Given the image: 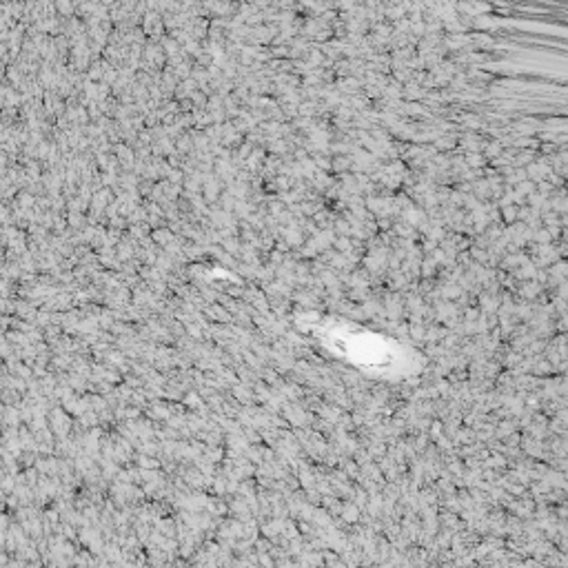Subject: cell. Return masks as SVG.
Wrapping results in <instances>:
<instances>
[{
    "mask_svg": "<svg viewBox=\"0 0 568 568\" xmlns=\"http://www.w3.org/2000/svg\"><path fill=\"white\" fill-rule=\"evenodd\" d=\"M544 291V289L537 284L535 280H531V282H519L517 287H515V293H517L519 298H524L526 302H535L537 300V296Z\"/></svg>",
    "mask_w": 568,
    "mask_h": 568,
    "instance_id": "1",
    "label": "cell"
},
{
    "mask_svg": "<svg viewBox=\"0 0 568 568\" xmlns=\"http://www.w3.org/2000/svg\"><path fill=\"white\" fill-rule=\"evenodd\" d=\"M351 300H369V289H349V302Z\"/></svg>",
    "mask_w": 568,
    "mask_h": 568,
    "instance_id": "11",
    "label": "cell"
},
{
    "mask_svg": "<svg viewBox=\"0 0 568 568\" xmlns=\"http://www.w3.org/2000/svg\"><path fill=\"white\" fill-rule=\"evenodd\" d=\"M433 149L437 153H453L458 149V134H442L433 142Z\"/></svg>",
    "mask_w": 568,
    "mask_h": 568,
    "instance_id": "2",
    "label": "cell"
},
{
    "mask_svg": "<svg viewBox=\"0 0 568 568\" xmlns=\"http://www.w3.org/2000/svg\"><path fill=\"white\" fill-rule=\"evenodd\" d=\"M513 191L517 195H522V198H528V195L535 191V182H531V180H524V182H519V185H515L513 187Z\"/></svg>",
    "mask_w": 568,
    "mask_h": 568,
    "instance_id": "10",
    "label": "cell"
},
{
    "mask_svg": "<svg viewBox=\"0 0 568 568\" xmlns=\"http://www.w3.org/2000/svg\"><path fill=\"white\" fill-rule=\"evenodd\" d=\"M535 273H537V269H535V264L531 262V260H526V262L522 264V267H517L515 269L511 275H513V280L517 282H531V280H535Z\"/></svg>",
    "mask_w": 568,
    "mask_h": 568,
    "instance_id": "3",
    "label": "cell"
},
{
    "mask_svg": "<svg viewBox=\"0 0 568 568\" xmlns=\"http://www.w3.org/2000/svg\"><path fill=\"white\" fill-rule=\"evenodd\" d=\"M351 164H353L351 156H333L331 158V171H335L337 176L351 171Z\"/></svg>",
    "mask_w": 568,
    "mask_h": 568,
    "instance_id": "4",
    "label": "cell"
},
{
    "mask_svg": "<svg viewBox=\"0 0 568 568\" xmlns=\"http://www.w3.org/2000/svg\"><path fill=\"white\" fill-rule=\"evenodd\" d=\"M333 231H335V236L351 238V224H349L344 217H335V222H333Z\"/></svg>",
    "mask_w": 568,
    "mask_h": 568,
    "instance_id": "9",
    "label": "cell"
},
{
    "mask_svg": "<svg viewBox=\"0 0 568 568\" xmlns=\"http://www.w3.org/2000/svg\"><path fill=\"white\" fill-rule=\"evenodd\" d=\"M504 149H502V144L497 142V140H486V144H484V149H482V156L486 158V160H495V158L502 153Z\"/></svg>",
    "mask_w": 568,
    "mask_h": 568,
    "instance_id": "7",
    "label": "cell"
},
{
    "mask_svg": "<svg viewBox=\"0 0 568 568\" xmlns=\"http://www.w3.org/2000/svg\"><path fill=\"white\" fill-rule=\"evenodd\" d=\"M333 251H337V253H351L353 251V240L351 238H344V236H337L335 240H333V246H331Z\"/></svg>",
    "mask_w": 568,
    "mask_h": 568,
    "instance_id": "8",
    "label": "cell"
},
{
    "mask_svg": "<svg viewBox=\"0 0 568 568\" xmlns=\"http://www.w3.org/2000/svg\"><path fill=\"white\" fill-rule=\"evenodd\" d=\"M464 164H466L468 169H484V166L488 164V160H486L482 153H464Z\"/></svg>",
    "mask_w": 568,
    "mask_h": 568,
    "instance_id": "5",
    "label": "cell"
},
{
    "mask_svg": "<svg viewBox=\"0 0 568 568\" xmlns=\"http://www.w3.org/2000/svg\"><path fill=\"white\" fill-rule=\"evenodd\" d=\"M437 273V264L433 262V258H424L420 262V277L422 280H433V275Z\"/></svg>",
    "mask_w": 568,
    "mask_h": 568,
    "instance_id": "6",
    "label": "cell"
}]
</instances>
